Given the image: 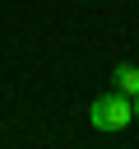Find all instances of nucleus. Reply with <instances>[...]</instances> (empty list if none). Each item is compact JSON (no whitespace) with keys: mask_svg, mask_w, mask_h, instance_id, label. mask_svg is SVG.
<instances>
[{"mask_svg":"<svg viewBox=\"0 0 139 149\" xmlns=\"http://www.w3.org/2000/svg\"><path fill=\"white\" fill-rule=\"evenodd\" d=\"M88 121H93V130H125V126L134 121V98H130V93H120V88H111V93L93 98Z\"/></svg>","mask_w":139,"mask_h":149,"instance_id":"nucleus-1","label":"nucleus"},{"mask_svg":"<svg viewBox=\"0 0 139 149\" xmlns=\"http://www.w3.org/2000/svg\"><path fill=\"white\" fill-rule=\"evenodd\" d=\"M111 79H116V88H120V93H130V98L139 93V65H116V70H111Z\"/></svg>","mask_w":139,"mask_h":149,"instance_id":"nucleus-2","label":"nucleus"},{"mask_svg":"<svg viewBox=\"0 0 139 149\" xmlns=\"http://www.w3.org/2000/svg\"><path fill=\"white\" fill-rule=\"evenodd\" d=\"M134 121H139V93H134Z\"/></svg>","mask_w":139,"mask_h":149,"instance_id":"nucleus-3","label":"nucleus"}]
</instances>
